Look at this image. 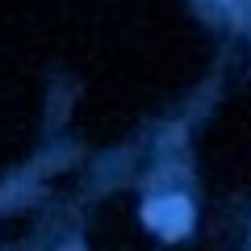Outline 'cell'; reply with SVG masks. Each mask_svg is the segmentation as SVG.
<instances>
[{
    "mask_svg": "<svg viewBox=\"0 0 251 251\" xmlns=\"http://www.w3.org/2000/svg\"><path fill=\"white\" fill-rule=\"evenodd\" d=\"M143 218H147V226H155V230L163 234V239H180V234L193 226V205H188L184 197H159V201H147Z\"/></svg>",
    "mask_w": 251,
    "mask_h": 251,
    "instance_id": "cell-1",
    "label": "cell"
}]
</instances>
